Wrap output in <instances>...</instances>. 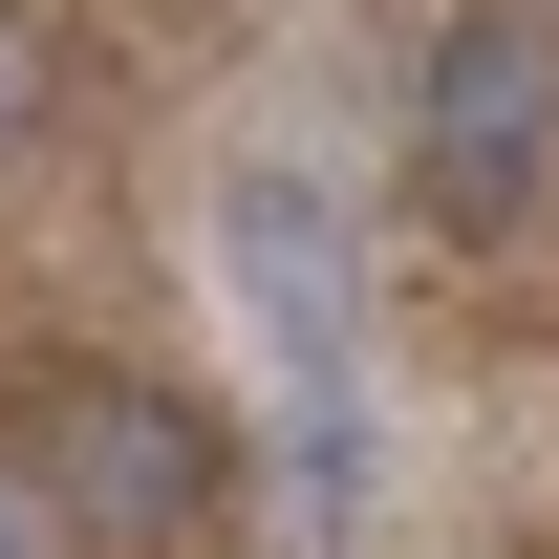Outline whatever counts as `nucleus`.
Listing matches in <instances>:
<instances>
[{"mask_svg": "<svg viewBox=\"0 0 559 559\" xmlns=\"http://www.w3.org/2000/svg\"><path fill=\"white\" fill-rule=\"evenodd\" d=\"M22 108H44V66H22V22H0V151H22Z\"/></svg>", "mask_w": 559, "mask_h": 559, "instance_id": "nucleus-4", "label": "nucleus"}, {"mask_svg": "<svg viewBox=\"0 0 559 559\" xmlns=\"http://www.w3.org/2000/svg\"><path fill=\"white\" fill-rule=\"evenodd\" d=\"M22 474L66 495V538H86V559H215L237 452H215L173 388H130V366H44V388H22Z\"/></svg>", "mask_w": 559, "mask_h": 559, "instance_id": "nucleus-2", "label": "nucleus"}, {"mask_svg": "<svg viewBox=\"0 0 559 559\" xmlns=\"http://www.w3.org/2000/svg\"><path fill=\"white\" fill-rule=\"evenodd\" d=\"M215 259H237L280 388H301V495H366V259H345V194H323L301 151H259V173L215 194Z\"/></svg>", "mask_w": 559, "mask_h": 559, "instance_id": "nucleus-1", "label": "nucleus"}, {"mask_svg": "<svg viewBox=\"0 0 559 559\" xmlns=\"http://www.w3.org/2000/svg\"><path fill=\"white\" fill-rule=\"evenodd\" d=\"M0 559H22V516H0Z\"/></svg>", "mask_w": 559, "mask_h": 559, "instance_id": "nucleus-5", "label": "nucleus"}, {"mask_svg": "<svg viewBox=\"0 0 559 559\" xmlns=\"http://www.w3.org/2000/svg\"><path fill=\"white\" fill-rule=\"evenodd\" d=\"M538 173H559V44L516 0H474V22L409 66V215L430 237H516Z\"/></svg>", "mask_w": 559, "mask_h": 559, "instance_id": "nucleus-3", "label": "nucleus"}]
</instances>
